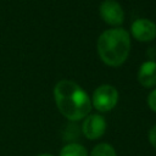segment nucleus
<instances>
[{
    "mask_svg": "<svg viewBox=\"0 0 156 156\" xmlns=\"http://www.w3.org/2000/svg\"><path fill=\"white\" fill-rule=\"evenodd\" d=\"M54 99L61 115L71 122L85 118L93 107L88 93L69 79H61L55 84Z\"/></svg>",
    "mask_w": 156,
    "mask_h": 156,
    "instance_id": "obj_1",
    "label": "nucleus"
},
{
    "mask_svg": "<svg viewBox=\"0 0 156 156\" xmlns=\"http://www.w3.org/2000/svg\"><path fill=\"white\" fill-rule=\"evenodd\" d=\"M130 48V34L121 27L106 29L98 38L96 49L99 57L110 67L122 66L129 56Z\"/></svg>",
    "mask_w": 156,
    "mask_h": 156,
    "instance_id": "obj_2",
    "label": "nucleus"
},
{
    "mask_svg": "<svg viewBox=\"0 0 156 156\" xmlns=\"http://www.w3.org/2000/svg\"><path fill=\"white\" fill-rule=\"evenodd\" d=\"M118 102V91L111 84L99 85L91 98V106L99 112L111 111Z\"/></svg>",
    "mask_w": 156,
    "mask_h": 156,
    "instance_id": "obj_3",
    "label": "nucleus"
},
{
    "mask_svg": "<svg viewBox=\"0 0 156 156\" xmlns=\"http://www.w3.org/2000/svg\"><path fill=\"white\" fill-rule=\"evenodd\" d=\"M99 15L112 28L119 27L124 21V11L116 0H104L99 6Z\"/></svg>",
    "mask_w": 156,
    "mask_h": 156,
    "instance_id": "obj_4",
    "label": "nucleus"
},
{
    "mask_svg": "<svg viewBox=\"0 0 156 156\" xmlns=\"http://www.w3.org/2000/svg\"><path fill=\"white\" fill-rule=\"evenodd\" d=\"M106 119L99 113H89L85 118H83L82 133L89 140L100 139L106 132Z\"/></svg>",
    "mask_w": 156,
    "mask_h": 156,
    "instance_id": "obj_5",
    "label": "nucleus"
},
{
    "mask_svg": "<svg viewBox=\"0 0 156 156\" xmlns=\"http://www.w3.org/2000/svg\"><path fill=\"white\" fill-rule=\"evenodd\" d=\"M130 34L138 41H151L156 38V24L147 18H136L130 26Z\"/></svg>",
    "mask_w": 156,
    "mask_h": 156,
    "instance_id": "obj_6",
    "label": "nucleus"
},
{
    "mask_svg": "<svg viewBox=\"0 0 156 156\" xmlns=\"http://www.w3.org/2000/svg\"><path fill=\"white\" fill-rule=\"evenodd\" d=\"M138 82L144 88H152L156 85V62L145 61L138 69Z\"/></svg>",
    "mask_w": 156,
    "mask_h": 156,
    "instance_id": "obj_7",
    "label": "nucleus"
},
{
    "mask_svg": "<svg viewBox=\"0 0 156 156\" xmlns=\"http://www.w3.org/2000/svg\"><path fill=\"white\" fill-rule=\"evenodd\" d=\"M60 156H88V151L82 144L68 143L61 149Z\"/></svg>",
    "mask_w": 156,
    "mask_h": 156,
    "instance_id": "obj_8",
    "label": "nucleus"
},
{
    "mask_svg": "<svg viewBox=\"0 0 156 156\" xmlns=\"http://www.w3.org/2000/svg\"><path fill=\"white\" fill-rule=\"evenodd\" d=\"M88 156H116V151L112 145L107 143L96 144Z\"/></svg>",
    "mask_w": 156,
    "mask_h": 156,
    "instance_id": "obj_9",
    "label": "nucleus"
},
{
    "mask_svg": "<svg viewBox=\"0 0 156 156\" xmlns=\"http://www.w3.org/2000/svg\"><path fill=\"white\" fill-rule=\"evenodd\" d=\"M146 102H147L149 108H150L151 111L156 112V89H154V90L147 95Z\"/></svg>",
    "mask_w": 156,
    "mask_h": 156,
    "instance_id": "obj_10",
    "label": "nucleus"
},
{
    "mask_svg": "<svg viewBox=\"0 0 156 156\" xmlns=\"http://www.w3.org/2000/svg\"><path fill=\"white\" fill-rule=\"evenodd\" d=\"M147 138H149V141L150 144L156 149V124L149 130V134H147Z\"/></svg>",
    "mask_w": 156,
    "mask_h": 156,
    "instance_id": "obj_11",
    "label": "nucleus"
},
{
    "mask_svg": "<svg viewBox=\"0 0 156 156\" xmlns=\"http://www.w3.org/2000/svg\"><path fill=\"white\" fill-rule=\"evenodd\" d=\"M37 156H54V155H51V154H39Z\"/></svg>",
    "mask_w": 156,
    "mask_h": 156,
    "instance_id": "obj_12",
    "label": "nucleus"
}]
</instances>
